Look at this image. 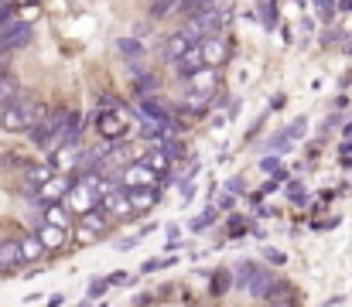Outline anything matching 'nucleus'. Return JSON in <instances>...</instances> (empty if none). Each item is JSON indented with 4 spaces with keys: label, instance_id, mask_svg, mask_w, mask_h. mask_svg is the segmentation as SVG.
<instances>
[{
    "label": "nucleus",
    "instance_id": "f257e3e1",
    "mask_svg": "<svg viewBox=\"0 0 352 307\" xmlns=\"http://www.w3.org/2000/svg\"><path fill=\"white\" fill-rule=\"evenodd\" d=\"M41 113H45V109H41L34 100L17 96V100L7 102V106H0V123H3V130L17 133V130H28V126H31V123H34Z\"/></svg>",
    "mask_w": 352,
    "mask_h": 307
},
{
    "label": "nucleus",
    "instance_id": "f03ea898",
    "mask_svg": "<svg viewBox=\"0 0 352 307\" xmlns=\"http://www.w3.org/2000/svg\"><path fill=\"white\" fill-rule=\"evenodd\" d=\"M223 27H226V14L216 7H202V10L188 14V21L182 24V34L188 41H202L206 34H219Z\"/></svg>",
    "mask_w": 352,
    "mask_h": 307
},
{
    "label": "nucleus",
    "instance_id": "7ed1b4c3",
    "mask_svg": "<svg viewBox=\"0 0 352 307\" xmlns=\"http://www.w3.org/2000/svg\"><path fill=\"white\" fill-rule=\"evenodd\" d=\"M199 52H202V65H212V69H223V65L230 62V55H233V48H230V41L223 38V31H219V34H206V38L199 41Z\"/></svg>",
    "mask_w": 352,
    "mask_h": 307
},
{
    "label": "nucleus",
    "instance_id": "20e7f679",
    "mask_svg": "<svg viewBox=\"0 0 352 307\" xmlns=\"http://www.w3.org/2000/svg\"><path fill=\"white\" fill-rule=\"evenodd\" d=\"M31 38H34L31 24H17V21L3 24V27H0V62H3L10 52H17V48H28V45H31Z\"/></svg>",
    "mask_w": 352,
    "mask_h": 307
},
{
    "label": "nucleus",
    "instance_id": "39448f33",
    "mask_svg": "<svg viewBox=\"0 0 352 307\" xmlns=\"http://www.w3.org/2000/svg\"><path fill=\"white\" fill-rule=\"evenodd\" d=\"M185 82H188V93H195V96H212V93L219 89V72H216L212 65H202V69H195Z\"/></svg>",
    "mask_w": 352,
    "mask_h": 307
},
{
    "label": "nucleus",
    "instance_id": "423d86ee",
    "mask_svg": "<svg viewBox=\"0 0 352 307\" xmlns=\"http://www.w3.org/2000/svg\"><path fill=\"white\" fill-rule=\"evenodd\" d=\"M96 130H100L103 140H120V137H126V120L117 109H100L96 113Z\"/></svg>",
    "mask_w": 352,
    "mask_h": 307
},
{
    "label": "nucleus",
    "instance_id": "0eeeda50",
    "mask_svg": "<svg viewBox=\"0 0 352 307\" xmlns=\"http://www.w3.org/2000/svg\"><path fill=\"white\" fill-rule=\"evenodd\" d=\"M65 205H69L72 212H79V215H82V212H89V208H96V205H100V195H96L93 188H86L82 181H76V185L65 192Z\"/></svg>",
    "mask_w": 352,
    "mask_h": 307
},
{
    "label": "nucleus",
    "instance_id": "6e6552de",
    "mask_svg": "<svg viewBox=\"0 0 352 307\" xmlns=\"http://www.w3.org/2000/svg\"><path fill=\"white\" fill-rule=\"evenodd\" d=\"M126 198H130L133 212H147V208L157 205V192H154V185H130L126 188Z\"/></svg>",
    "mask_w": 352,
    "mask_h": 307
},
{
    "label": "nucleus",
    "instance_id": "1a4fd4ad",
    "mask_svg": "<svg viewBox=\"0 0 352 307\" xmlns=\"http://www.w3.org/2000/svg\"><path fill=\"white\" fill-rule=\"evenodd\" d=\"M123 178H126V185H154L157 181V171L147 168L144 161H137V164H126Z\"/></svg>",
    "mask_w": 352,
    "mask_h": 307
},
{
    "label": "nucleus",
    "instance_id": "9d476101",
    "mask_svg": "<svg viewBox=\"0 0 352 307\" xmlns=\"http://www.w3.org/2000/svg\"><path fill=\"white\" fill-rule=\"evenodd\" d=\"M72 185H76V181H65V178H55V174H52V178L41 181L38 188H41V198H45V202H62L65 192H69Z\"/></svg>",
    "mask_w": 352,
    "mask_h": 307
},
{
    "label": "nucleus",
    "instance_id": "9b49d317",
    "mask_svg": "<svg viewBox=\"0 0 352 307\" xmlns=\"http://www.w3.org/2000/svg\"><path fill=\"white\" fill-rule=\"evenodd\" d=\"M24 256H21V242L17 239H0V270H14L21 266Z\"/></svg>",
    "mask_w": 352,
    "mask_h": 307
},
{
    "label": "nucleus",
    "instance_id": "f8f14e48",
    "mask_svg": "<svg viewBox=\"0 0 352 307\" xmlns=\"http://www.w3.org/2000/svg\"><path fill=\"white\" fill-rule=\"evenodd\" d=\"M38 239L45 242V249H62V246H65V229H62V225L45 222V225H41V232H38Z\"/></svg>",
    "mask_w": 352,
    "mask_h": 307
},
{
    "label": "nucleus",
    "instance_id": "ddd939ff",
    "mask_svg": "<svg viewBox=\"0 0 352 307\" xmlns=\"http://www.w3.org/2000/svg\"><path fill=\"white\" fill-rule=\"evenodd\" d=\"M17 242H21V256H24V263L45 256V242L38 239V232H34V236H24V239H17Z\"/></svg>",
    "mask_w": 352,
    "mask_h": 307
},
{
    "label": "nucleus",
    "instance_id": "4468645a",
    "mask_svg": "<svg viewBox=\"0 0 352 307\" xmlns=\"http://www.w3.org/2000/svg\"><path fill=\"white\" fill-rule=\"evenodd\" d=\"M21 96V86H17V79L7 72V69H0V106H7L10 100H17Z\"/></svg>",
    "mask_w": 352,
    "mask_h": 307
},
{
    "label": "nucleus",
    "instance_id": "2eb2a0df",
    "mask_svg": "<svg viewBox=\"0 0 352 307\" xmlns=\"http://www.w3.org/2000/svg\"><path fill=\"white\" fill-rule=\"evenodd\" d=\"M188 45H192V41H188L182 31H178V34H171V38L164 41V58H168V62H175V58H178V55H182Z\"/></svg>",
    "mask_w": 352,
    "mask_h": 307
},
{
    "label": "nucleus",
    "instance_id": "dca6fc26",
    "mask_svg": "<svg viewBox=\"0 0 352 307\" xmlns=\"http://www.w3.org/2000/svg\"><path fill=\"white\" fill-rule=\"evenodd\" d=\"M45 222H52V225H62V229H69V215H65V205L52 202L45 208Z\"/></svg>",
    "mask_w": 352,
    "mask_h": 307
},
{
    "label": "nucleus",
    "instance_id": "f3484780",
    "mask_svg": "<svg viewBox=\"0 0 352 307\" xmlns=\"http://www.w3.org/2000/svg\"><path fill=\"white\" fill-rule=\"evenodd\" d=\"M82 229H89V232H103L107 229V218L100 215V212H82Z\"/></svg>",
    "mask_w": 352,
    "mask_h": 307
},
{
    "label": "nucleus",
    "instance_id": "a211bd4d",
    "mask_svg": "<svg viewBox=\"0 0 352 307\" xmlns=\"http://www.w3.org/2000/svg\"><path fill=\"white\" fill-rule=\"evenodd\" d=\"M140 161H144L147 168H154L157 174L168 171V154H164V150H154V154H147V157H140Z\"/></svg>",
    "mask_w": 352,
    "mask_h": 307
},
{
    "label": "nucleus",
    "instance_id": "6ab92c4d",
    "mask_svg": "<svg viewBox=\"0 0 352 307\" xmlns=\"http://www.w3.org/2000/svg\"><path fill=\"white\" fill-rule=\"evenodd\" d=\"M216 218H219V208H216V205H209V208H206V212H202L199 218H192V232H199V229H206V225H212Z\"/></svg>",
    "mask_w": 352,
    "mask_h": 307
},
{
    "label": "nucleus",
    "instance_id": "aec40b11",
    "mask_svg": "<svg viewBox=\"0 0 352 307\" xmlns=\"http://www.w3.org/2000/svg\"><path fill=\"white\" fill-rule=\"evenodd\" d=\"M117 48H120V55H126V58H140V55H144V48H140L133 38H123V41H117Z\"/></svg>",
    "mask_w": 352,
    "mask_h": 307
},
{
    "label": "nucleus",
    "instance_id": "412c9836",
    "mask_svg": "<svg viewBox=\"0 0 352 307\" xmlns=\"http://www.w3.org/2000/svg\"><path fill=\"white\" fill-rule=\"evenodd\" d=\"M48 178H52V168H48V164L28 168V181H31V185H41V181H48Z\"/></svg>",
    "mask_w": 352,
    "mask_h": 307
},
{
    "label": "nucleus",
    "instance_id": "4be33fe9",
    "mask_svg": "<svg viewBox=\"0 0 352 307\" xmlns=\"http://www.w3.org/2000/svg\"><path fill=\"white\" fill-rule=\"evenodd\" d=\"M305 133H308V116H298V120L287 126V137H291V140H298V137H305Z\"/></svg>",
    "mask_w": 352,
    "mask_h": 307
},
{
    "label": "nucleus",
    "instance_id": "5701e85b",
    "mask_svg": "<svg viewBox=\"0 0 352 307\" xmlns=\"http://www.w3.org/2000/svg\"><path fill=\"white\" fill-rule=\"evenodd\" d=\"M315 7H318V14H322V21L329 24V21H336V0H315Z\"/></svg>",
    "mask_w": 352,
    "mask_h": 307
},
{
    "label": "nucleus",
    "instance_id": "b1692460",
    "mask_svg": "<svg viewBox=\"0 0 352 307\" xmlns=\"http://www.w3.org/2000/svg\"><path fill=\"white\" fill-rule=\"evenodd\" d=\"M256 270H260V266H256V263H250V260H246V263H239V284L246 287V284H250V277H253Z\"/></svg>",
    "mask_w": 352,
    "mask_h": 307
},
{
    "label": "nucleus",
    "instance_id": "393cba45",
    "mask_svg": "<svg viewBox=\"0 0 352 307\" xmlns=\"http://www.w3.org/2000/svg\"><path fill=\"white\" fill-rule=\"evenodd\" d=\"M226 287H230V273H226V270H219V273H216V280H212V294H226Z\"/></svg>",
    "mask_w": 352,
    "mask_h": 307
},
{
    "label": "nucleus",
    "instance_id": "a878e982",
    "mask_svg": "<svg viewBox=\"0 0 352 307\" xmlns=\"http://www.w3.org/2000/svg\"><path fill=\"white\" fill-rule=\"evenodd\" d=\"M263 260H267V263H274V266H280V263H287V256H284L280 249H270V246L263 249Z\"/></svg>",
    "mask_w": 352,
    "mask_h": 307
},
{
    "label": "nucleus",
    "instance_id": "bb28decb",
    "mask_svg": "<svg viewBox=\"0 0 352 307\" xmlns=\"http://www.w3.org/2000/svg\"><path fill=\"white\" fill-rule=\"evenodd\" d=\"M107 287H110L107 280H93V284H89V294H86V297H89V301H96V297H103V294H107Z\"/></svg>",
    "mask_w": 352,
    "mask_h": 307
},
{
    "label": "nucleus",
    "instance_id": "cd10ccee",
    "mask_svg": "<svg viewBox=\"0 0 352 307\" xmlns=\"http://www.w3.org/2000/svg\"><path fill=\"white\" fill-rule=\"evenodd\" d=\"M10 21H14V7H10L7 0H0V27L10 24Z\"/></svg>",
    "mask_w": 352,
    "mask_h": 307
},
{
    "label": "nucleus",
    "instance_id": "c85d7f7f",
    "mask_svg": "<svg viewBox=\"0 0 352 307\" xmlns=\"http://www.w3.org/2000/svg\"><path fill=\"white\" fill-rule=\"evenodd\" d=\"M260 168H263V171H270V174H277V171H280V161H277V157H263V161H260Z\"/></svg>",
    "mask_w": 352,
    "mask_h": 307
},
{
    "label": "nucleus",
    "instance_id": "c756f323",
    "mask_svg": "<svg viewBox=\"0 0 352 307\" xmlns=\"http://www.w3.org/2000/svg\"><path fill=\"white\" fill-rule=\"evenodd\" d=\"M287 140H291V137H287V130H284V133H277V137L270 140V150H280V147H284Z\"/></svg>",
    "mask_w": 352,
    "mask_h": 307
},
{
    "label": "nucleus",
    "instance_id": "7c9ffc66",
    "mask_svg": "<svg viewBox=\"0 0 352 307\" xmlns=\"http://www.w3.org/2000/svg\"><path fill=\"white\" fill-rule=\"evenodd\" d=\"M243 188H246V185H243V178H233V181L226 185V192H230V195H243Z\"/></svg>",
    "mask_w": 352,
    "mask_h": 307
},
{
    "label": "nucleus",
    "instance_id": "2f4dec72",
    "mask_svg": "<svg viewBox=\"0 0 352 307\" xmlns=\"http://www.w3.org/2000/svg\"><path fill=\"white\" fill-rule=\"evenodd\" d=\"M107 284H113V287H123V284H130V277H126V273L120 270V273H113V277H110Z\"/></svg>",
    "mask_w": 352,
    "mask_h": 307
},
{
    "label": "nucleus",
    "instance_id": "473e14b6",
    "mask_svg": "<svg viewBox=\"0 0 352 307\" xmlns=\"http://www.w3.org/2000/svg\"><path fill=\"white\" fill-rule=\"evenodd\" d=\"M349 55H352V38H349Z\"/></svg>",
    "mask_w": 352,
    "mask_h": 307
},
{
    "label": "nucleus",
    "instance_id": "72a5a7b5",
    "mask_svg": "<svg viewBox=\"0 0 352 307\" xmlns=\"http://www.w3.org/2000/svg\"><path fill=\"white\" fill-rule=\"evenodd\" d=\"M31 3H34V0H31Z\"/></svg>",
    "mask_w": 352,
    "mask_h": 307
}]
</instances>
